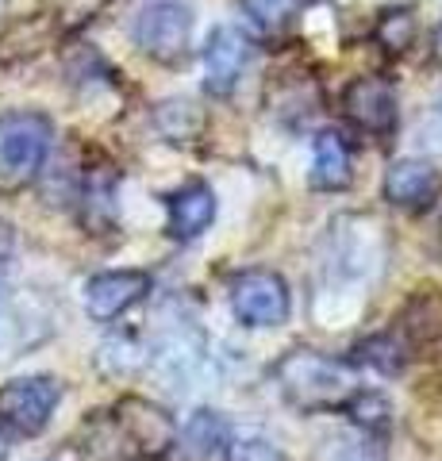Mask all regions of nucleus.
<instances>
[{
  "label": "nucleus",
  "mask_w": 442,
  "mask_h": 461,
  "mask_svg": "<svg viewBox=\"0 0 442 461\" xmlns=\"http://www.w3.org/2000/svg\"><path fill=\"white\" fill-rule=\"evenodd\" d=\"M174 450L177 420L147 396H123L108 411H93L77 446V454L93 461H162Z\"/></svg>",
  "instance_id": "nucleus-1"
},
{
  "label": "nucleus",
  "mask_w": 442,
  "mask_h": 461,
  "mask_svg": "<svg viewBox=\"0 0 442 461\" xmlns=\"http://www.w3.org/2000/svg\"><path fill=\"white\" fill-rule=\"evenodd\" d=\"M323 281L327 288H342V293L362 296V288L381 281L389 269V227L369 212H342L323 230Z\"/></svg>",
  "instance_id": "nucleus-2"
},
{
  "label": "nucleus",
  "mask_w": 442,
  "mask_h": 461,
  "mask_svg": "<svg viewBox=\"0 0 442 461\" xmlns=\"http://www.w3.org/2000/svg\"><path fill=\"white\" fill-rule=\"evenodd\" d=\"M274 384L284 396V403L308 415L342 411L354 393H358V366L350 357H331L308 346H293L274 362Z\"/></svg>",
  "instance_id": "nucleus-3"
},
{
  "label": "nucleus",
  "mask_w": 442,
  "mask_h": 461,
  "mask_svg": "<svg viewBox=\"0 0 442 461\" xmlns=\"http://www.w3.org/2000/svg\"><path fill=\"white\" fill-rule=\"evenodd\" d=\"M54 147V123L47 112L12 108L0 115V185L20 189L35 181Z\"/></svg>",
  "instance_id": "nucleus-4"
},
{
  "label": "nucleus",
  "mask_w": 442,
  "mask_h": 461,
  "mask_svg": "<svg viewBox=\"0 0 442 461\" xmlns=\"http://www.w3.org/2000/svg\"><path fill=\"white\" fill-rule=\"evenodd\" d=\"M66 388L50 373H27L0 384V438L32 442L50 427Z\"/></svg>",
  "instance_id": "nucleus-5"
},
{
  "label": "nucleus",
  "mask_w": 442,
  "mask_h": 461,
  "mask_svg": "<svg viewBox=\"0 0 442 461\" xmlns=\"http://www.w3.org/2000/svg\"><path fill=\"white\" fill-rule=\"evenodd\" d=\"M227 304H231L235 320L242 327L277 330L293 315V293H289V281L277 269L250 266V269H239L231 285H227Z\"/></svg>",
  "instance_id": "nucleus-6"
},
{
  "label": "nucleus",
  "mask_w": 442,
  "mask_h": 461,
  "mask_svg": "<svg viewBox=\"0 0 442 461\" xmlns=\"http://www.w3.org/2000/svg\"><path fill=\"white\" fill-rule=\"evenodd\" d=\"M135 47L162 66H177L193 47V8L185 0H150L131 16Z\"/></svg>",
  "instance_id": "nucleus-7"
},
{
  "label": "nucleus",
  "mask_w": 442,
  "mask_h": 461,
  "mask_svg": "<svg viewBox=\"0 0 442 461\" xmlns=\"http://www.w3.org/2000/svg\"><path fill=\"white\" fill-rule=\"evenodd\" d=\"M54 304L39 288H16L0 296V357H23L54 335Z\"/></svg>",
  "instance_id": "nucleus-8"
},
{
  "label": "nucleus",
  "mask_w": 442,
  "mask_h": 461,
  "mask_svg": "<svg viewBox=\"0 0 442 461\" xmlns=\"http://www.w3.org/2000/svg\"><path fill=\"white\" fill-rule=\"evenodd\" d=\"M204 366H208L204 335L189 320H181L177 327H169L154 346H147V366L142 369H147L158 384L185 393V388L204 373Z\"/></svg>",
  "instance_id": "nucleus-9"
},
{
  "label": "nucleus",
  "mask_w": 442,
  "mask_h": 461,
  "mask_svg": "<svg viewBox=\"0 0 442 461\" xmlns=\"http://www.w3.org/2000/svg\"><path fill=\"white\" fill-rule=\"evenodd\" d=\"M254 58V42L250 35L235 23H220L212 27V35L201 47V85L208 96H227L235 93V85L242 81Z\"/></svg>",
  "instance_id": "nucleus-10"
},
{
  "label": "nucleus",
  "mask_w": 442,
  "mask_h": 461,
  "mask_svg": "<svg viewBox=\"0 0 442 461\" xmlns=\"http://www.w3.org/2000/svg\"><path fill=\"white\" fill-rule=\"evenodd\" d=\"M150 288H154V277L147 269H101L81 288L85 315L93 323H116L150 296Z\"/></svg>",
  "instance_id": "nucleus-11"
},
{
  "label": "nucleus",
  "mask_w": 442,
  "mask_h": 461,
  "mask_svg": "<svg viewBox=\"0 0 442 461\" xmlns=\"http://www.w3.org/2000/svg\"><path fill=\"white\" fill-rule=\"evenodd\" d=\"M342 112L362 135L389 139L396 131V120H401V100L384 77H358L342 93Z\"/></svg>",
  "instance_id": "nucleus-12"
},
{
  "label": "nucleus",
  "mask_w": 442,
  "mask_h": 461,
  "mask_svg": "<svg viewBox=\"0 0 442 461\" xmlns=\"http://www.w3.org/2000/svg\"><path fill=\"white\" fill-rule=\"evenodd\" d=\"M381 193L401 212H427L442 196V173L427 158H396L384 173Z\"/></svg>",
  "instance_id": "nucleus-13"
},
{
  "label": "nucleus",
  "mask_w": 442,
  "mask_h": 461,
  "mask_svg": "<svg viewBox=\"0 0 442 461\" xmlns=\"http://www.w3.org/2000/svg\"><path fill=\"white\" fill-rule=\"evenodd\" d=\"M166 215H169V235L177 242H193L216 223V193L208 181H189L177 193H169L166 200Z\"/></svg>",
  "instance_id": "nucleus-14"
},
{
  "label": "nucleus",
  "mask_w": 442,
  "mask_h": 461,
  "mask_svg": "<svg viewBox=\"0 0 442 461\" xmlns=\"http://www.w3.org/2000/svg\"><path fill=\"white\" fill-rule=\"evenodd\" d=\"M311 189L342 193L354 181V150L338 131H320L311 142Z\"/></svg>",
  "instance_id": "nucleus-15"
},
{
  "label": "nucleus",
  "mask_w": 442,
  "mask_h": 461,
  "mask_svg": "<svg viewBox=\"0 0 442 461\" xmlns=\"http://www.w3.org/2000/svg\"><path fill=\"white\" fill-rule=\"evenodd\" d=\"M227 435H231V427L223 423L220 411L196 408L189 420H185V427H181L177 450H181L185 461H220L223 446H227Z\"/></svg>",
  "instance_id": "nucleus-16"
},
{
  "label": "nucleus",
  "mask_w": 442,
  "mask_h": 461,
  "mask_svg": "<svg viewBox=\"0 0 442 461\" xmlns=\"http://www.w3.org/2000/svg\"><path fill=\"white\" fill-rule=\"evenodd\" d=\"M408 354H411V342L401 330H377V335H365L350 350V366H365L381 373V377H396L408 366Z\"/></svg>",
  "instance_id": "nucleus-17"
},
{
  "label": "nucleus",
  "mask_w": 442,
  "mask_h": 461,
  "mask_svg": "<svg viewBox=\"0 0 442 461\" xmlns=\"http://www.w3.org/2000/svg\"><path fill=\"white\" fill-rule=\"evenodd\" d=\"M342 415L354 430L362 435H374V438H384L392 430V400L377 393V388H358L347 403H342Z\"/></svg>",
  "instance_id": "nucleus-18"
},
{
  "label": "nucleus",
  "mask_w": 442,
  "mask_h": 461,
  "mask_svg": "<svg viewBox=\"0 0 442 461\" xmlns=\"http://www.w3.org/2000/svg\"><path fill=\"white\" fill-rule=\"evenodd\" d=\"M223 461H289L284 450L258 427H239L227 435Z\"/></svg>",
  "instance_id": "nucleus-19"
},
{
  "label": "nucleus",
  "mask_w": 442,
  "mask_h": 461,
  "mask_svg": "<svg viewBox=\"0 0 442 461\" xmlns=\"http://www.w3.org/2000/svg\"><path fill=\"white\" fill-rule=\"evenodd\" d=\"M323 461H384L381 438L362 435V430H338V435L323 438Z\"/></svg>",
  "instance_id": "nucleus-20"
},
{
  "label": "nucleus",
  "mask_w": 442,
  "mask_h": 461,
  "mask_svg": "<svg viewBox=\"0 0 442 461\" xmlns=\"http://www.w3.org/2000/svg\"><path fill=\"white\" fill-rule=\"evenodd\" d=\"M96 366H101L108 377L135 373V369L147 366V346H139L135 339H127V335H116V339H108L101 350H96Z\"/></svg>",
  "instance_id": "nucleus-21"
},
{
  "label": "nucleus",
  "mask_w": 442,
  "mask_h": 461,
  "mask_svg": "<svg viewBox=\"0 0 442 461\" xmlns=\"http://www.w3.org/2000/svg\"><path fill=\"white\" fill-rule=\"evenodd\" d=\"M154 120H158L166 139H177V142L193 139L204 127L201 108H193L189 100H166V104H158V112H154Z\"/></svg>",
  "instance_id": "nucleus-22"
},
{
  "label": "nucleus",
  "mask_w": 442,
  "mask_h": 461,
  "mask_svg": "<svg viewBox=\"0 0 442 461\" xmlns=\"http://www.w3.org/2000/svg\"><path fill=\"white\" fill-rule=\"evenodd\" d=\"M296 5H301V0H242L247 16L258 27H266V32H277V27L289 23Z\"/></svg>",
  "instance_id": "nucleus-23"
},
{
  "label": "nucleus",
  "mask_w": 442,
  "mask_h": 461,
  "mask_svg": "<svg viewBox=\"0 0 442 461\" xmlns=\"http://www.w3.org/2000/svg\"><path fill=\"white\" fill-rule=\"evenodd\" d=\"M416 139H419V147H423L427 154H442V100H438L431 112H427V120L419 123Z\"/></svg>",
  "instance_id": "nucleus-24"
},
{
  "label": "nucleus",
  "mask_w": 442,
  "mask_h": 461,
  "mask_svg": "<svg viewBox=\"0 0 442 461\" xmlns=\"http://www.w3.org/2000/svg\"><path fill=\"white\" fill-rule=\"evenodd\" d=\"M435 58L442 62V23H438V32H435Z\"/></svg>",
  "instance_id": "nucleus-25"
},
{
  "label": "nucleus",
  "mask_w": 442,
  "mask_h": 461,
  "mask_svg": "<svg viewBox=\"0 0 442 461\" xmlns=\"http://www.w3.org/2000/svg\"><path fill=\"white\" fill-rule=\"evenodd\" d=\"M435 250H438V262H442V220H438V235H435Z\"/></svg>",
  "instance_id": "nucleus-26"
},
{
  "label": "nucleus",
  "mask_w": 442,
  "mask_h": 461,
  "mask_svg": "<svg viewBox=\"0 0 442 461\" xmlns=\"http://www.w3.org/2000/svg\"><path fill=\"white\" fill-rule=\"evenodd\" d=\"M42 461H74V457H69V454H59V457H42Z\"/></svg>",
  "instance_id": "nucleus-27"
},
{
  "label": "nucleus",
  "mask_w": 442,
  "mask_h": 461,
  "mask_svg": "<svg viewBox=\"0 0 442 461\" xmlns=\"http://www.w3.org/2000/svg\"><path fill=\"white\" fill-rule=\"evenodd\" d=\"M5 5H8V0H0V16H5Z\"/></svg>",
  "instance_id": "nucleus-28"
},
{
  "label": "nucleus",
  "mask_w": 442,
  "mask_h": 461,
  "mask_svg": "<svg viewBox=\"0 0 442 461\" xmlns=\"http://www.w3.org/2000/svg\"><path fill=\"white\" fill-rule=\"evenodd\" d=\"M5 446H8V442H5V438H0V450H5Z\"/></svg>",
  "instance_id": "nucleus-29"
}]
</instances>
